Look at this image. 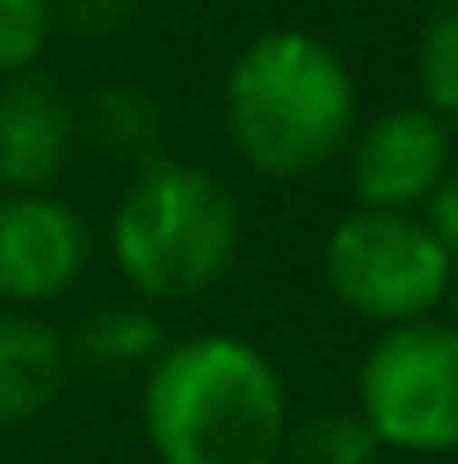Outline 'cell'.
Here are the masks:
<instances>
[{"mask_svg": "<svg viewBox=\"0 0 458 464\" xmlns=\"http://www.w3.org/2000/svg\"><path fill=\"white\" fill-rule=\"evenodd\" d=\"M81 135L135 173L162 157V103L140 82H109L81 103Z\"/></svg>", "mask_w": 458, "mask_h": 464, "instance_id": "8fae6325", "label": "cell"}, {"mask_svg": "<svg viewBox=\"0 0 458 464\" xmlns=\"http://www.w3.org/2000/svg\"><path fill=\"white\" fill-rule=\"evenodd\" d=\"M448 303H453V314H458V270H453V292H448ZM458 324V319H453Z\"/></svg>", "mask_w": 458, "mask_h": 464, "instance_id": "e0dca14e", "label": "cell"}, {"mask_svg": "<svg viewBox=\"0 0 458 464\" xmlns=\"http://www.w3.org/2000/svg\"><path fill=\"white\" fill-rule=\"evenodd\" d=\"M71 383V341L22 308H0V432L33 427Z\"/></svg>", "mask_w": 458, "mask_h": 464, "instance_id": "9c48e42d", "label": "cell"}, {"mask_svg": "<svg viewBox=\"0 0 458 464\" xmlns=\"http://www.w3.org/2000/svg\"><path fill=\"white\" fill-rule=\"evenodd\" d=\"M453 168V130L426 103H394L356 119L345 140L350 195L367 211H421Z\"/></svg>", "mask_w": 458, "mask_h": 464, "instance_id": "8992f818", "label": "cell"}, {"mask_svg": "<svg viewBox=\"0 0 458 464\" xmlns=\"http://www.w3.org/2000/svg\"><path fill=\"white\" fill-rule=\"evenodd\" d=\"M356 71L308 27H264L227 65L222 124L243 168L275 184L313 179L356 130Z\"/></svg>", "mask_w": 458, "mask_h": 464, "instance_id": "7a4b0ae2", "label": "cell"}, {"mask_svg": "<svg viewBox=\"0 0 458 464\" xmlns=\"http://www.w3.org/2000/svg\"><path fill=\"white\" fill-rule=\"evenodd\" d=\"M81 140V103L33 71H16L0 82V195H33L49 189Z\"/></svg>", "mask_w": 458, "mask_h": 464, "instance_id": "ba28073f", "label": "cell"}, {"mask_svg": "<svg viewBox=\"0 0 458 464\" xmlns=\"http://www.w3.org/2000/svg\"><path fill=\"white\" fill-rule=\"evenodd\" d=\"M421 222L432 227V237L453 254V265H458V162L443 173V184L426 195V206H421Z\"/></svg>", "mask_w": 458, "mask_h": 464, "instance_id": "2e32d148", "label": "cell"}, {"mask_svg": "<svg viewBox=\"0 0 458 464\" xmlns=\"http://www.w3.org/2000/svg\"><path fill=\"white\" fill-rule=\"evenodd\" d=\"M140 432L157 464H281L291 394L270 351L205 330L140 372Z\"/></svg>", "mask_w": 458, "mask_h": 464, "instance_id": "6da1fadb", "label": "cell"}, {"mask_svg": "<svg viewBox=\"0 0 458 464\" xmlns=\"http://www.w3.org/2000/svg\"><path fill=\"white\" fill-rule=\"evenodd\" d=\"M71 341V367L81 362L87 372H109V378H124V372H146L167 335H162V319L151 303L140 297H119V303H98Z\"/></svg>", "mask_w": 458, "mask_h": 464, "instance_id": "30bf717a", "label": "cell"}, {"mask_svg": "<svg viewBox=\"0 0 458 464\" xmlns=\"http://www.w3.org/2000/svg\"><path fill=\"white\" fill-rule=\"evenodd\" d=\"M49 5H54V27L76 38H119L146 11V0H49Z\"/></svg>", "mask_w": 458, "mask_h": 464, "instance_id": "9a60e30c", "label": "cell"}, {"mask_svg": "<svg viewBox=\"0 0 458 464\" xmlns=\"http://www.w3.org/2000/svg\"><path fill=\"white\" fill-rule=\"evenodd\" d=\"M356 416L394 454H458V324L377 330L356 367Z\"/></svg>", "mask_w": 458, "mask_h": 464, "instance_id": "5b68a950", "label": "cell"}, {"mask_svg": "<svg viewBox=\"0 0 458 464\" xmlns=\"http://www.w3.org/2000/svg\"><path fill=\"white\" fill-rule=\"evenodd\" d=\"M453 254L432 237L421 211H345L319 248V276L345 314L394 330L437 319L453 292Z\"/></svg>", "mask_w": 458, "mask_h": 464, "instance_id": "277c9868", "label": "cell"}, {"mask_svg": "<svg viewBox=\"0 0 458 464\" xmlns=\"http://www.w3.org/2000/svg\"><path fill=\"white\" fill-rule=\"evenodd\" d=\"M92 265L81 211L49 189L0 195V308L38 314L60 303Z\"/></svg>", "mask_w": 458, "mask_h": 464, "instance_id": "52a82bcc", "label": "cell"}, {"mask_svg": "<svg viewBox=\"0 0 458 464\" xmlns=\"http://www.w3.org/2000/svg\"><path fill=\"white\" fill-rule=\"evenodd\" d=\"M383 454L388 449L356 411H313L291 421L281 464H383Z\"/></svg>", "mask_w": 458, "mask_h": 464, "instance_id": "4fadbf2b", "label": "cell"}, {"mask_svg": "<svg viewBox=\"0 0 458 464\" xmlns=\"http://www.w3.org/2000/svg\"><path fill=\"white\" fill-rule=\"evenodd\" d=\"M243 248V206L200 162L157 157L129 173L109 222V254L119 281L140 303H195L205 297Z\"/></svg>", "mask_w": 458, "mask_h": 464, "instance_id": "3957f363", "label": "cell"}, {"mask_svg": "<svg viewBox=\"0 0 458 464\" xmlns=\"http://www.w3.org/2000/svg\"><path fill=\"white\" fill-rule=\"evenodd\" d=\"M49 33H54L49 0H0V82L16 71H33Z\"/></svg>", "mask_w": 458, "mask_h": 464, "instance_id": "5bb4252c", "label": "cell"}, {"mask_svg": "<svg viewBox=\"0 0 458 464\" xmlns=\"http://www.w3.org/2000/svg\"><path fill=\"white\" fill-rule=\"evenodd\" d=\"M415 87L421 103L458 130V0H432L415 33Z\"/></svg>", "mask_w": 458, "mask_h": 464, "instance_id": "7c38bea8", "label": "cell"}]
</instances>
